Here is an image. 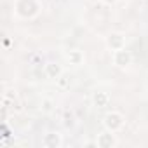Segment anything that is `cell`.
Instances as JSON below:
<instances>
[{
    "label": "cell",
    "mask_w": 148,
    "mask_h": 148,
    "mask_svg": "<svg viewBox=\"0 0 148 148\" xmlns=\"http://www.w3.org/2000/svg\"><path fill=\"white\" fill-rule=\"evenodd\" d=\"M124 122H125V119H124V115H122L120 112H110V113H106L105 119H103L105 129H106V131H112V132H119V131L124 127Z\"/></svg>",
    "instance_id": "6da1fadb"
},
{
    "label": "cell",
    "mask_w": 148,
    "mask_h": 148,
    "mask_svg": "<svg viewBox=\"0 0 148 148\" xmlns=\"http://www.w3.org/2000/svg\"><path fill=\"white\" fill-rule=\"evenodd\" d=\"M45 75L49 77V79H59L61 75H63V68L59 66V64H56V63H47L45 64Z\"/></svg>",
    "instance_id": "52a82bcc"
},
{
    "label": "cell",
    "mask_w": 148,
    "mask_h": 148,
    "mask_svg": "<svg viewBox=\"0 0 148 148\" xmlns=\"http://www.w3.org/2000/svg\"><path fill=\"white\" fill-rule=\"evenodd\" d=\"M96 145H98V148H113V146L119 145V139L115 138V132H112V131H105V132L98 134V138H96Z\"/></svg>",
    "instance_id": "3957f363"
},
{
    "label": "cell",
    "mask_w": 148,
    "mask_h": 148,
    "mask_svg": "<svg viewBox=\"0 0 148 148\" xmlns=\"http://www.w3.org/2000/svg\"><path fill=\"white\" fill-rule=\"evenodd\" d=\"M101 2H103V4H106V5H112V4H115V2H117V0H101Z\"/></svg>",
    "instance_id": "8fae6325"
},
{
    "label": "cell",
    "mask_w": 148,
    "mask_h": 148,
    "mask_svg": "<svg viewBox=\"0 0 148 148\" xmlns=\"http://www.w3.org/2000/svg\"><path fill=\"white\" fill-rule=\"evenodd\" d=\"M16 12L23 18H33L38 12L37 0H18L16 2Z\"/></svg>",
    "instance_id": "7a4b0ae2"
},
{
    "label": "cell",
    "mask_w": 148,
    "mask_h": 148,
    "mask_svg": "<svg viewBox=\"0 0 148 148\" xmlns=\"http://www.w3.org/2000/svg\"><path fill=\"white\" fill-rule=\"evenodd\" d=\"M106 44H108V47H110L112 51H119V49H124V47H125V38H124L122 33H112V35L108 37Z\"/></svg>",
    "instance_id": "8992f818"
},
{
    "label": "cell",
    "mask_w": 148,
    "mask_h": 148,
    "mask_svg": "<svg viewBox=\"0 0 148 148\" xmlns=\"http://www.w3.org/2000/svg\"><path fill=\"white\" fill-rule=\"evenodd\" d=\"M66 58L70 59V63H73V64H80L82 63V54H80V51H70L68 54H66Z\"/></svg>",
    "instance_id": "9c48e42d"
},
{
    "label": "cell",
    "mask_w": 148,
    "mask_h": 148,
    "mask_svg": "<svg viewBox=\"0 0 148 148\" xmlns=\"http://www.w3.org/2000/svg\"><path fill=\"white\" fill-rule=\"evenodd\" d=\"M61 143H63V139H61V134H58V132H47L42 138V146H45V148H59Z\"/></svg>",
    "instance_id": "5b68a950"
},
{
    "label": "cell",
    "mask_w": 148,
    "mask_h": 148,
    "mask_svg": "<svg viewBox=\"0 0 148 148\" xmlns=\"http://www.w3.org/2000/svg\"><path fill=\"white\" fill-rule=\"evenodd\" d=\"M64 79H66V75H61V77L58 79V84H59L61 87H66V86H68V80H64Z\"/></svg>",
    "instance_id": "30bf717a"
},
{
    "label": "cell",
    "mask_w": 148,
    "mask_h": 148,
    "mask_svg": "<svg viewBox=\"0 0 148 148\" xmlns=\"http://www.w3.org/2000/svg\"><path fill=\"white\" fill-rule=\"evenodd\" d=\"M131 59H132V56H131V52L124 47V49H119V51H113V63L117 64V66H127L129 63H131Z\"/></svg>",
    "instance_id": "277c9868"
},
{
    "label": "cell",
    "mask_w": 148,
    "mask_h": 148,
    "mask_svg": "<svg viewBox=\"0 0 148 148\" xmlns=\"http://www.w3.org/2000/svg\"><path fill=\"white\" fill-rule=\"evenodd\" d=\"M108 101H110V98H108V94H106V92H103V91H98V92H94V94H92V103H94V106H98V108L106 106V105H108Z\"/></svg>",
    "instance_id": "ba28073f"
}]
</instances>
